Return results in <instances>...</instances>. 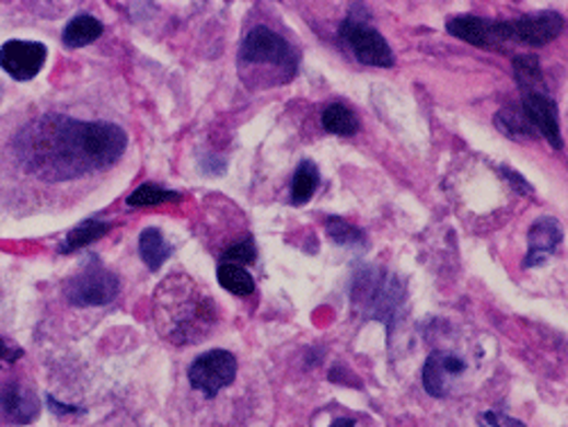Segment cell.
Here are the masks:
<instances>
[{
	"instance_id": "6da1fadb",
	"label": "cell",
	"mask_w": 568,
	"mask_h": 427,
	"mask_svg": "<svg viewBox=\"0 0 568 427\" xmlns=\"http://www.w3.org/2000/svg\"><path fill=\"white\" fill-rule=\"evenodd\" d=\"M128 132L112 120L39 112L0 132V196L16 209L37 187H59L103 173L124 158Z\"/></svg>"
},
{
	"instance_id": "7a4b0ae2",
	"label": "cell",
	"mask_w": 568,
	"mask_h": 427,
	"mask_svg": "<svg viewBox=\"0 0 568 427\" xmlns=\"http://www.w3.org/2000/svg\"><path fill=\"white\" fill-rule=\"evenodd\" d=\"M262 414L264 393L234 353L215 348L192 359L177 391V427H259Z\"/></svg>"
},
{
	"instance_id": "3957f363",
	"label": "cell",
	"mask_w": 568,
	"mask_h": 427,
	"mask_svg": "<svg viewBox=\"0 0 568 427\" xmlns=\"http://www.w3.org/2000/svg\"><path fill=\"white\" fill-rule=\"evenodd\" d=\"M155 321L162 339L177 348L207 339L219 323L215 298L187 276H171L155 291Z\"/></svg>"
},
{
	"instance_id": "277c9868",
	"label": "cell",
	"mask_w": 568,
	"mask_h": 427,
	"mask_svg": "<svg viewBox=\"0 0 568 427\" xmlns=\"http://www.w3.org/2000/svg\"><path fill=\"white\" fill-rule=\"evenodd\" d=\"M236 62L242 78L255 71L248 84H255L259 80H264L266 84H285L295 76L298 69V59L289 42L266 25L253 27L244 37L236 53Z\"/></svg>"
},
{
	"instance_id": "5b68a950",
	"label": "cell",
	"mask_w": 568,
	"mask_h": 427,
	"mask_svg": "<svg viewBox=\"0 0 568 427\" xmlns=\"http://www.w3.org/2000/svg\"><path fill=\"white\" fill-rule=\"evenodd\" d=\"M566 27V21L559 12H540L519 16L514 21H494L498 48L507 44H523V46H546L557 39Z\"/></svg>"
},
{
	"instance_id": "8992f818",
	"label": "cell",
	"mask_w": 568,
	"mask_h": 427,
	"mask_svg": "<svg viewBox=\"0 0 568 427\" xmlns=\"http://www.w3.org/2000/svg\"><path fill=\"white\" fill-rule=\"evenodd\" d=\"M352 300L378 321L392 319L403 300V285L396 276L384 270H367L355 280Z\"/></svg>"
},
{
	"instance_id": "52a82bcc",
	"label": "cell",
	"mask_w": 568,
	"mask_h": 427,
	"mask_svg": "<svg viewBox=\"0 0 568 427\" xmlns=\"http://www.w3.org/2000/svg\"><path fill=\"white\" fill-rule=\"evenodd\" d=\"M121 289V282L103 264H89L67 282L65 296L73 308H103Z\"/></svg>"
},
{
	"instance_id": "ba28073f",
	"label": "cell",
	"mask_w": 568,
	"mask_h": 427,
	"mask_svg": "<svg viewBox=\"0 0 568 427\" xmlns=\"http://www.w3.org/2000/svg\"><path fill=\"white\" fill-rule=\"evenodd\" d=\"M339 39L344 46L350 48V53L360 65L392 69L396 62L394 50L389 46V42L378 33L375 27L362 21H355V19L344 21L339 27Z\"/></svg>"
},
{
	"instance_id": "9c48e42d",
	"label": "cell",
	"mask_w": 568,
	"mask_h": 427,
	"mask_svg": "<svg viewBox=\"0 0 568 427\" xmlns=\"http://www.w3.org/2000/svg\"><path fill=\"white\" fill-rule=\"evenodd\" d=\"M468 371V361L451 350H432L424 363L421 382L432 399H445L453 384Z\"/></svg>"
},
{
	"instance_id": "30bf717a",
	"label": "cell",
	"mask_w": 568,
	"mask_h": 427,
	"mask_svg": "<svg viewBox=\"0 0 568 427\" xmlns=\"http://www.w3.org/2000/svg\"><path fill=\"white\" fill-rule=\"evenodd\" d=\"M48 50L42 42L10 39L0 46V69L16 82H27L39 76L46 65Z\"/></svg>"
},
{
	"instance_id": "8fae6325",
	"label": "cell",
	"mask_w": 568,
	"mask_h": 427,
	"mask_svg": "<svg viewBox=\"0 0 568 427\" xmlns=\"http://www.w3.org/2000/svg\"><path fill=\"white\" fill-rule=\"evenodd\" d=\"M0 412L14 425H30L39 418V395L27 382L10 378L0 386Z\"/></svg>"
},
{
	"instance_id": "7c38bea8",
	"label": "cell",
	"mask_w": 568,
	"mask_h": 427,
	"mask_svg": "<svg viewBox=\"0 0 568 427\" xmlns=\"http://www.w3.org/2000/svg\"><path fill=\"white\" fill-rule=\"evenodd\" d=\"M523 114L530 120V126L542 132V137H546V141L553 148H561V130H559V114H557V105L550 96L546 94H525L523 96Z\"/></svg>"
},
{
	"instance_id": "4fadbf2b",
	"label": "cell",
	"mask_w": 568,
	"mask_h": 427,
	"mask_svg": "<svg viewBox=\"0 0 568 427\" xmlns=\"http://www.w3.org/2000/svg\"><path fill=\"white\" fill-rule=\"evenodd\" d=\"M561 239H564V232H561V226L557 219L544 217L540 221H534L528 232V255L523 259V266L534 268V266L546 264L553 257V253L557 251Z\"/></svg>"
},
{
	"instance_id": "5bb4252c",
	"label": "cell",
	"mask_w": 568,
	"mask_h": 427,
	"mask_svg": "<svg viewBox=\"0 0 568 427\" xmlns=\"http://www.w3.org/2000/svg\"><path fill=\"white\" fill-rule=\"evenodd\" d=\"M448 33L457 37V39H462V42H466V44H471V46H477V48H485V50L498 48L494 21H487V19H480V16L462 14V16L451 19V21H448Z\"/></svg>"
},
{
	"instance_id": "9a60e30c",
	"label": "cell",
	"mask_w": 568,
	"mask_h": 427,
	"mask_svg": "<svg viewBox=\"0 0 568 427\" xmlns=\"http://www.w3.org/2000/svg\"><path fill=\"white\" fill-rule=\"evenodd\" d=\"M103 30L105 27L96 16L78 14L67 23L65 33H62V42L69 48H82V46L94 44L103 35Z\"/></svg>"
},
{
	"instance_id": "2e32d148",
	"label": "cell",
	"mask_w": 568,
	"mask_h": 427,
	"mask_svg": "<svg viewBox=\"0 0 568 427\" xmlns=\"http://www.w3.org/2000/svg\"><path fill=\"white\" fill-rule=\"evenodd\" d=\"M171 253L173 249L169 246V241L164 239L160 228H146L139 234V255L141 262L151 270H160L164 262L171 257Z\"/></svg>"
},
{
	"instance_id": "e0dca14e",
	"label": "cell",
	"mask_w": 568,
	"mask_h": 427,
	"mask_svg": "<svg viewBox=\"0 0 568 427\" xmlns=\"http://www.w3.org/2000/svg\"><path fill=\"white\" fill-rule=\"evenodd\" d=\"M109 230H112V223H107V221H98V219L82 221L80 226H76V228L65 236L62 243H59V255H69V253L80 251V249H84V246H92L94 241L103 239Z\"/></svg>"
},
{
	"instance_id": "ac0fdd59",
	"label": "cell",
	"mask_w": 568,
	"mask_h": 427,
	"mask_svg": "<svg viewBox=\"0 0 568 427\" xmlns=\"http://www.w3.org/2000/svg\"><path fill=\"white\" fill-rule=\"evenodd\" d=\"M512 69H514L519 86L523 89V96L525 94H546V91H544V71H542V65H540V57L521 53V55L514 57Z\"/></svg>"
},
{
	"instance_id": "d6986e66",
	"label": "cell",
	"mask_w": 568,
	"mask_h": 427,
	"mask_svg": "<svg viewBox=\"0 0 568 427\" xmlns=\"http://www.w3.org/2000/svg\"><path fill=\"white\" fill-rule=\"evenodd\" d=\"M321 185V173L314 162L303 160L291 177V205H305L314 198Z\"/></svg>"
},
{
	"instance_id": "ffe728a7",
	"label": "cell",
	"mask_w": 568,
	"mask_h": 427,
	"mask_svg": "<svg viewBox=\"0 0 568 427\" xmlns=\"http://www.w3.org/2000/svg\"><path fill=\"white\" fill-rule=\"evenodd\" d=\"M321 124L327 132L339 137H352L357 130H360V120H357L355 112L341 103L327 105L321 114Z\"/></svg>"
},
{
	"instance_id": "44dd1931",
	"label": "cell",
	"mask_w": 568,
	"mask_h": 427,
	"mask_svg": "<svg viewBox=\"0 0 568 427\" xmlns=\"http://www.w3.org/2000/svg\"><path fill=\"white\" fill-rule=\"evenodd\" d=\"M217 280L225 291H230L234 296H251L255 291V280L244 266L219 264Z\"/></svg>"
},
{
	"instance_id": "7402d4cb",
	"label": "cell",
	"mask_w": 568,
	"mask_h": 427,
	"mask_svg": "<svg viewBox=\"0 0 568 427\" xmlns=\"http://www.w3.org/2000/svg\"><path fill=\"white\" fill-rule=\"evenodd\" d=\"M183 194L164 189L160 185H153V182H146V185H139L126 200L128 207H155V205H164V203H181Z\"/></svg>"
},
{
	"instance_id": "603a6c76",
	"label": "cell",
	"mask_w": 568,
	"mask_h": 427,
	"mask_svg": "<svg viewBox=\"0 0 568 427\" xmlns=\"http://www.w3.org/2000/svg\"><path fill=\"white\" fill-rule=\"evenodd\" d=\"M496 128L512 139H530L534 135V128L530 126V120L525 118L523 109H517V107H507V109L498 112Z\"/></svg>"
},
{
	"instance_id": "cb8c5ba5",
	"label": "cell",
	"mask_w": 568,
	"mask_h": 427,
	"mask_svg": "<svg viewBox=\"0 0 568 427\" xmlns=\"http://www.w3.org/2000/svg\"><path fill=\"white\" fill-rule=\"evenodd\" d=\"M325 232L335 243H339V246H355V243H364V232L341 217L327 219Z\"/></svg>"
},
{
	"instance_id": "d4e9b609",
	"label": "cell",
	"mask_w": 568,
	"mask_h": 427,
	"mask_svg": "<svg viewBox=\"0 0 568 427\" xmlns=\"http://www.w3.org/2000/svg\"><path fill=\"white\" fill-rule=\"evenodd\" d=\"M257 262V243L253 236H246L244 241H236L228 251H223L221 255V264H236V266H246V264H255Z\"/></svg>"
},
{
	"instance_id": "484cf974",
	"label": "cell",
	"mask_w": 568,
	"mask_h": 427,
	"mask_svg": "<svg viewBox=\"0 0 568 427\" xmlns=\"http://www.w3.org/2000/svg\"><path fill=\"white\" fill-rule=\"evenodd\" d=\"M477 427H528V425L521 423L514 416H507L502 412L489 409V412H483L480 416H477Z\"/></svg>"
},
{
	"instance_id": "4316f807",
	"label": "cell",
	"mask_w": 568,
	"mask_h": 427,
	"mask_svg": "<svg viewBox=\"0 0 568 427\" xmlns=\"http://www.w3.org/2000/svg\"><path fill=\"white\" fill-rule=\"evenodd\" d=\"M500 173H502V177L510 182V185L519 192V194H532V185H528V182L514 171V169H510V166H500Z\"/></svg>"
},
{
	"instance_id": "83f0119b",
	"label": "cell",
	"mask_w": 568,
	"mask_h": 427,
	"mask_svg": "<svg viewBox=\"0 0 568 427\" xmlns=\"http://www.w3.org/2000/svg\"><path fill=\"white\" fill-rule=\"evenodd\" d=\"M19 357H21V350L12 348L3 337H0V369H3V366H8V363H12V361H16Z\"/></svg>"
},
{
	"instance_id": "f1b7e54d",
	"label": "cell",
	"mask_w": 568,
	"mask_h": 427,
	"mask_svg": "<svg viewBox=\"0 0 568 427\" xmlns=\"http://www.w3.org/2000/svg\"><path fill=\"white\" fill-rule=\"evenodd\" d=\"M331 427H357V423H355V418H346V416H341V418L333 420Z\"/></svg>"
}]
</instances>
